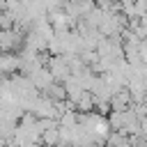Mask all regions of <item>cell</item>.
Wrapping results in <instances>:
<instances>
[{
    "mask_svg": "<svg viewBox=\"0 0 147 147\" xmlns=\"http://www.w3.org/2000/svg\"><path fill=\"white\" fill-rule=\"evenodd\" d=\"M18 69H23V60L21 55H14V51H2L0 55V74H16Z\"/></svg>",
    "mask_w": 147,
    "mask_h": 147,
    "instance_id": "cell-2",
    "label": "cell"
},
{
    "mask_svg": "<svg viewBox=\"0 0 147 147\" xmlns=\"http://www.w3.org/2000/svg\"><path fill=\"white\" fill-rule=\"evenodd\" d=\"M133 103V99H131V90L124 85V87H119L113 96H110V110H124V108H129Z\"/></svg>",
    "mask_w": 147,
    "mask_h": 147,
    "instance_id": "cell-3",
    "label": "cell"
},
{
    "mask_svg": "<svg viewBox=\"0 0 147 147\" xmlns=\"http://www.w3.org/2000/svg\"><path fill=\"white\" fill-rule=\"evenodd\" d=\"M23 30L21 28H9V30H0V53L2 51H18V46L23 44Z\"/></svg>",
    "mask_w": 147,
    "mask_h": 147,
    "instance_id": "cell-1",
    "label": "cell"
},
{
    "mask_svg": "<svg viewBox=\"0 0 147 147\" xmlns=\"http://www.w3.org/2000/svg\"><path fill=\"white\" fill-rule=\"evenodd\" d=\"M5 7H7V0H0V11H2Z\"/></svg>",
    "mask_w": 147,
    "mask_h": 147,
    "instance_id": "cell-4",
    "label": "cell"
}]
</instances>
